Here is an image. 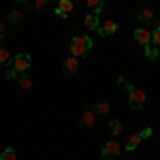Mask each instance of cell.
Listing matches in <instances>:
<instances>
[{
    "label": "cell",
    "instance_id": "cell-1",
    "mask_svg": "<svg viewBox=\"0 0 160 160\" xmlns=\"http://www.w3.org/2000/svg\"><path fill=\"white\" fill-rule=\"evenodd\" d=\"M118 83H124V86H126V90H128V102H130V109L132 111H141L145 107V92H143V90L135 88L128 79H124V77L118 79Z\"/></svg>",
    "mask_w": 160,
    "mask_h": 160
},
{
    "label": "cell",
    "instance_id": "cell-2",
    "mask_svg": "<svg viewBox=\"0 0 160 160\" xmlns=\"http://www.w3.org/2000/svg\"><path fill=\"white\" fill-rule=\"evenodd\" d=\"M92 49V38L90 37H73L71 38V56L73 58H81Z\"/></svg>",
    "mask_w": 160,
    "mask_h": 160
},
{
    "label": "cell",
    "instance_id": "cell-3",
    "mask_svg": "<svg viewBox=\"0 0 160 160\" xmlns=\"http://www.w3.org/2000/svg\"><path fill=\"white\" fill-rule=\"evenodd\" d=\"M11 64H13V71L15 73H26L28 68H30V64H32V58H30V53H17L15 58L11 60Z\"/></svg>",
    "mask_w": 160,
    "mask_h": 160
},
{
    "label": "cell",
    "instance_id": "cell-4",
    "mask_svg": "<svg viewBox=\"0 0 160 160\" xmlns=\"http://www.w3.org/2000/svg\"><path fill=\"white\" fill-rule=\"evenodd\" d=\"M120 152H122L120 143H118L115 139H111V141H107V143L102 145V149H100V156H102L105 160H115L118 156H120Z\"/></svg>",
    "mask_w": 160,
    "mask_h": 160
},
{
    "label": "cell",
    "instance_id": "cell-5",
    "mask_svg": "<svg viewBox=\"0 0 160 160\" xmlns=\"http://www.w3.org/2000/svg\"><path fill=\"white\" fill-rule=\"evenodd\" d=\"M77 68H79V62H77V58L68 56V58H64V60H62V73L66 75V77H73V75L77 73Z\"/></svg>",
    "mask_w": 160,
    "mask_h": 160
},
{
    "label": "cell",
    "instance_id": "cell-6",
    "mask_svg": "<svg viewBox=\"0 0 160 160\" xmlns=\"http://www.w3.org/2000/svg\"><path fill=\"white\" fill-rule=\"evenodd\" d=\"M135 41L139 45L148 47L149 43H152V30H148V28H137L135 30Z\"/></svg>",
    "mask_w": 160,
    "mask_h": 160
},
{
    "label": "cell",
    "instance_id": "cell-7",
    "mask_svg": "<svg viewBox=\"0 0 160 160\" xmlns=\"http://www.w3.org/2000/svg\"><path fill=\"white\" fill-rule=\"evenodd\" d=\"M73 9H75V4L71 2V0H60L58 7H56V15L64 19V17H68V15L73 13Z\"/></svg>",
    "mask_w": 160,
    "mask_h": 160
},
{
    "label": "cell",
    "instance_id": "cell-8",
    "mask_svg": "<svg viewBox=\"0 0 160 160\" xmlns=\"http://www.w3.org/2000/svg\"><path fill=\"white\" fill-rule=\"evenodd\" d=\"M98 32L102 37H111V34H115L118 32V22H113V19H105L102 26H98Z\"/></svg>",
    "mask_w": 160,
    "mask_h": 160
},
{
    "label": "cell",
    "instance_id": "cell-9",
    "mask_svg": "<svg viewBox=\"0 0 160 160\" xmlns=\"http://www.w3.org/2000/svg\"><path fill=\"white\" fill-rule=\"evenodd\" d=\"M96 124V113L92 109H88V111H83V115H81V126H86V128H92Z\"/></svg>",
    "mask_w": 160,
    "mask_h": 160
},
{
    "label": "cell",
    "instance_id": "cell-10",
    "mask_svg": "<svg viewBox=\"0 0 160 160\" xmlns=\"http://www.w3.org/2000/svg\"><path fill=\"white\" fill-rule=\"evenodd\" d=\"M83 26H86L88 30H98V17L96 15H92V13H88L86 17H83Z\"/></svg>",
    "mask_w": 160,
    "mask_h": 160
},
{
    "label": "cell",
    "instance_id": "cell-11",
    "mask_svg": "<svg viewBox=\"0 0 160 160\" xmlns=\"http://www.w3.org/2000/svg\"><path fill=\"white\" fill-rule=\"evenodd\" d=\"M141 141H143V139H141L139 135H130V137H128V141H126V145H124V149L132 152V149H137L139 145H141Z\"/></svg>",
    "mask_w": 160,
    "mask_h": 160
},
{
    "label": "cell",
    "instance_id": "cell-12",
    "mask_svg": "<svg viewBox=\"0 0 160 160\" xmlns=\"http://www.w3.org/2000/svg\"><path fill=\"white\" fill-rule=\"evenodd\" d=\"M86 7L92 11V15H96V17H98V13L102 11V7H105V4H102L100 0H86Z\"/></svg>",
    "mask_w": 160,
    "mask_h": 160
},
{
    "label": "cell",
    "instance_id": "cell-13",
    "mask_svg": "<svg viewBox=\"0 0 160 160\" xmlns=\"http://www.w3.org/2000/svg\"><path fill=\"white\" fill-rule=\"evenodd\" d=\"M109 111H111V107H109V102H105V100H102V102H96V105H94V113L107 115Z\"/></svg>",
    "mask_w": 160,
    "mask_h": 160
},
{
    "label": "cell",
    "instance_id": "cell-14",
    "mask_svg": "<svg viewBox=\"0 0 160 160\" xmlns=\"http://www.w3.org/2000/svg\"><path fill=\"white\" fill-rule=\"evenodd\" d=\"M145 49V56H148V60H158V47H154L152 43H149L148 47H143Z\"/></svg>",
    "mask_w": 160,
    "mask_h": 160
},
{
    "label": "cell",
    "instance_id": "cell-15",
    "mask_svg": "<svg viewBox=\"0 0 160 160\" xmlns=\"http://www.w3.org/2000/svg\"><path fill=\"white\" fill-rule=\"evenodd\" d=\"M0 160H17V152L13 148H7L2 154H0Z\"/></svg>",
    "mask_w": 160,
    "mask_h": 160
},
{
    "label": "cell",
    "instance_id": "cell-16",
    "mask_svg": "<svg viewBox=\"0 0 160 160\" xmlns=\"http://www.w3.org/2000/svg\"><path fill=\"white\" fill-rule=\"evenodd\" d=\"M17 86L22 88V90H30V88H32V79H30L28 75H24V77L17 79Z\"/></svg>",
    "mask_w": 160,
    "mask_h": 160
},
{
    "label": "cell",
    "instance_id": "cell-17",
    "mask_svg": "<svg viewBox=\"0 0 160 160\" xmlns=\"http://www.w3.org/2000/svg\"><path fill=\"white\" fill-rule=\"evenodd\" d=\"M11 62V51H7L4 47H0V66H7Z\"/></svg>",
    "mask_w": 160,
    "mask_h": 160
},
{
    "label": "cell",
    "instance_id": "cell-18",
    "mask_svg": "<svg viewBox=\"0 0 160 160\" xmlns=\"http://www.w3.org/2000/svg\"><path fill=\"white\" fill-rule=\"evenodd\" d=\"M109 132L113 137H118L120 132H122V124H120V120H113V122L109 124Z\"/></svg>",
    "mask_w": 160,
    "mask_h": 160
},
{
    "label": "cell",
    "instance_id": "cell-19",
    "mask_svg": "<svg viewBox=\"0 0 160 160\" xmlns=\"http://www.w3.org/2000/svg\"><path fill=\"white\" fill-rule=\"evenodd\" d=\"M139 19H141V22H149V19H154V9H143V11L139 13Z\"/></svg>",
    "mask_w": 160,
    "mask_h": 160
},
{
    "label": "cell",
    "instance_id": "cell-20",
    "mask_svg": "<svg viewBox=\"0 0 160 160\" xmlns=\"http://www.w3.org/2000/svg\"><path fill=\"white\" fill-rule=\"evenodd\" d=\"M152 43H154V47H160V26L152 32Z\"/></svg>",
    "mask_w": 160,
    "mask_h": 160
},
{
    "label": "cell",
    "instance_id": "cell-21",
    "mask_svg": "<svg viewBox=\"0 0 160 160\" xmlns=\"http://www.w3.org/2000/svg\"><path fill=\"white\" fill-rule=\"evenodd\" d=\"M19 19H22V11H11V13H9V22L17 24Z\"/></svg>",
    "mask_w": 160,
    "mask_h": 160
},
{
    "label": "cell",
    "instance_id": "cell-22",
    "mask_svg": "<svg viewBox=\"0 0 160 160\" xmlns=\"http://www.w3.org/2000/svg\"><path fill=\"white\" fill-rule=\"evenodd\" d=\"M45 7H47V2H45V0H34V9H37V11H43Z\"/></svg>",
    "mask_w": 160,
    "mask_h": 160
},
{
    "label": "cell",
    "instance_id": "cell-23",
    "mask_svg": "<svg viewBox=\"0 0 160 160\" xmlns=\"http://www.w3.org/2000/svg\"><path fill=\"white\" fill-rule=\"evenodd\" d=\"M139 137H141V139H148V137H152V128H145L143 132H139Z\"/></svg>",
    "mask_w": 160,
    "mask_h": 160
},
{
    "label": "cell",
    "instance_id": "cell-24",
    "mask_svg": "<svg viewBox=\"0 0 160 160\" xmlns=\"http://www.w3.org/2000/svg\"><path fill=\"white\" fill-rule=\"evenodd\" d=\"M15 75H17V73H15V71H13V68H11V71H7V79H13V77H15Z\"/></svg>",
    "mask_w": 160,
    "mask_h": 160
},
{
    "label": "cell",
    "instance_id": "cell-25",
    "mask_svg": "<svg viewBox=\"0 0 160 160\" xmlns=\"http://www.w3.org/2000/svg\"><path fill=\"white\" fill-rule=\"evenodd\" d=\"M2 34H4V24L0 22V38H2Z\"/></svg>",
    "mask_w": 160,
    "mask_h": 160
}]
</instances>
